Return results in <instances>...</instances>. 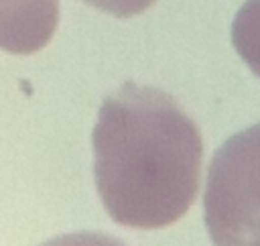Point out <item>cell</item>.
<instances>
[{"instance_id": "1", "label": "cell", "mask_w": 260, "mask_h": 246, "mask_svg": "<svg viewBox=\"0 0 260 246\" xmlns=\"http://www.w3.org/2000/svg\"><path fill=\"white\" fill-rule=\"evenodd\" d=\"M91 142L95 187L116 224L165 228L195 201L201 132L169 94L124 83L104 100Z\"/></svg>"}, {"instance_id": "2", "label": "cell", "mask_w": 260, "mask_h": 246, "mask_svg": "<svg viewBox=\"0 0 260 246\" xmlns=\"http://www.w3.org/2000/svg\"><path fill=\"white\" fill-rule=\"evenodd\" d=\"M203 213L215 246H260V122L230 136L213 155Z\"/></svg>"}, {"instance_id": "3", "label": "cell", "mask_w": 260, "mask_h": 246, "mask_svg": "<svg viewBox=\"0 0 260 246\" xmlns=\"http://www.w3.org/2000/svg\"><path fill=\"white\" fill-rule=\"evenodd\" d=\"M57 22L59 0H0V49L32 55L51 41Z\"/></svg>"}, {"instance_id": "4", "label": "cell", "mask_w": 260, "mask_h": 246, "mask_svg": "<svg viewBox=\"0 0 260 246\" xmlns=\"http://www.w3.org/2000/svg\"><path fill=\"white\" fill-rule=\"evenodd\" d=\"M232 45L260 79V0H246L232 22Z\"/></svg>"}, {"instance_id": "5", "label": "cell", "mask_w": 260, "mask_h": 246, "mask_svg": "<svg viewBox=\"0 0 260 246\" xmlns=\"http://www.w3.org/2000/svg\"><path fill=\"white\" fill-rule=\"evenodd\" d=\"M41 246H126V244L102 232H73L51 238Z\"/></svg>"}, {"instance_id": "6", "label": "cell", "mask_w": 260, "mask_h": 246, "mask_svg": "<svg viewBox=\"0 0 260 246\" xmlns=\"http://www.w3.org/2000/svg\"><path fill=\"white\" fill-rule=\"evenodd\" d=\"M89 6L104 10L112 16L118 18H128V16H136L144 10H148L156 0H83Z\"/></svg>"}]
</instances>
